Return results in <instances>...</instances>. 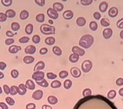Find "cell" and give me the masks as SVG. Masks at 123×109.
<instances>
[{
    "mask_svg": "<svg viewBox=\"0 0 123 109\" xmlns=\"http://www.w3.org/2000/svg\"><path fill=\"white\" fill-rule=\"evenodd\" d=\"M94 43V38L90 34L84 35L79 40V45L82 48L89 49Z\"/></svg>",
    "mask_w": 123,
    "mask_h": 109,
    "instance_id": "6da1fadb",
    "label": "cell"
},
{
    "mask_svg": "<svg viewBox=\"0 0 123 109\" xmlns=\"http://www.w3.org/2000/svg\"><path fill=\"white\" fill-rule=\"evenodd\" d=\"M40 31L42 34L45 35H49V34H55V27L51 25L48 24H43L40 28Z\"/></svg>",
    "mask_w": 123,
    "mask_h": 109,
    "instance_id": "7a4b0ae2",
    "label": "cell"
},
{
    "mask_svg": "<svg viewBox=\"0 0 123 109\" xmlns=\"http://www.w3.org/2000/svg\"><path fill=\"white\" fill-rule=\"evenodd\" d=\"M92 68V63L89 60H84L81 64V70L84 73H89Z\"/></svg>",
    "mask_w": 123,
    "mask_h": 109,
    "instance_id": "3957f363",
    "label": "cell"
},
{
    "mask_svg": "<svg viewBox=\"0 0 123 109\" xmlns=\"http://www.w3.org/2000/svg\"><path fill=\"white\" fill-rule=\"evenodd\" d=\"M44 77H45V73L43 71H36L32 76V78L36 82L42 81L43 79H44Z\"/></svg>",
    "mask_w": 123,
    "mask_h": 109,
    "instance_id": "277c9868",
    "label": "cell"
},
{
    "mask_svg": "<svg viewBox=\"0 0 123 109\" xmlns=\"http://www.w3.org/2000/svg\"><path fill=\"white\" fill-rule=\"evenodd\" d=\"M47 15L49 18H51V19H54V20H56L59 17V15H58V12H56L53 8H49L48 10H47Z\"/></svg>",
    "mask_w": 123,
    "mask_h": 109,
    "instance_id": "5b68a950",
    "label": "cell"
},
{
    "mask_svg": "<svg viewBox=\"0 0 123 109\" xmlns=\"http://www.w3.org/2000/svg\"><path fill=\"white\" fill-rule=\"evenodd\" d=\"M72 52L73 54H76L79 56H83L85 54V51L84 50H83L82 48H80L77 46H74L72 47Z\"/></svg>",
    "mask_w": 123,
    "mask_h": 109,
    "instance_id": "8992f818",
    "label": "cell"
},
{
    "mask_svg": "<svg viewBox=\"0 0 123 109\" xmlns=\"http://www.w3.org/2000/svg\"><path fill=\"white\" fill-rule=\"evenodd\" d=\"M113 34V31L110 28H106L103 30V36L105 39H109L111 37Z\"/></svg>",
    "mask_w": 123,
    "mask_h": 109,
    "instance_id": "52a82bcc",
    "label": "cell"
},
{
    "mask_svg": "<svg viewBox=\"0 0 123 109\" xmlns=\"http://www.w3.org/2000/svg\"><path fill=\"white\" fill-rule=\"evenodd\" d=\"M70 73L71 75L74 77V78H79L81 75V72L80 71L79 68H76V67H73L70 69Z\"/></svg>",
    "mask_w": 123,
    "mask_h": 109,
    "instance_id": "ba28073f",
    "label": "cell"
},
{
    "mask_svg": "<svg viewBox=\"0 0 123 109\" xmlns=\"http://www.w3.org/2000/svg\"><path fill=\"white\" fill-rule=\"evenodd\" d=\"M24 52L28 55H33L36 52V47L33 45H29L24 49Z\"/></svg>",
    "mask_w": 123,
    "mask_h": 109,
    "instance_id": "9c48e42d",
    "label": "cell"
},
{
    "mask_svg": "<svg viewBox=\"0 0 123 109\" xmlns=\"http://www.w3.org/2000/svg\"><path fill=\"white\" fill-rule=\"evenodd\" d=\"M43 96V90H40V89L36 90L32 94V98L36 100H39L42 99Z\"/></svg>",
    "mask_w": 123,
    "mask_h": 109,
    "instance_id": "30bf717a",
    "label": "cell"
},
{
    "mask_svg": "<svg viewBox=\"0 0 123 109\" xmlns=\"http://www.w3.org/2000/svg\"><path fill=\"white\" fill-rule=\"evenodd\" d=\"M62 16H63L64 19H65L67 21H70L73 18L74 15H73V12L71 10H66V11H65L63 12Z\"/></svg>",
    "mask_w": 123,
    "mask_h": 109,
    "instance_id": "8fae6325",
    "label": "cell"
},
{
    "mask_svg": "<svg viewBox=\"0 0 123 109\" xmlns=\"http://www.w3.org/2000/svg\"><path fill=\"white\" fill-rule=\"evenodd\" d=\"M45 68V63L43 61H39L37 63H36V65L35 66L34 68V71L35 72L36 71H42L43 69Z\"/></svg>",
    "mask_w": 123,
    "mask_h": 109,
    "instance_id": "7c38bea8",
    "label": "cell"
},
{
    "mask_svg": "<svg viewBox=\"0 0 123 109\" xmlns=\"http://www.w3.org/2000/svg\"><path fill=\"white\" fill-rule=\"evenodd\" d=\"M21 50V47L20 46L12 45V46H10V47H9L8 51L11 54H15V53H17L18 51H20Z\"/></svg>",
    "mask_w": 123,
    "mask_h": 109,
    "instance_id": "4fadbf2b",
    "label": "cell"
},
{
    "mask_svg": "<svg viewBox=\"0 0 123 109\" xmlns=\"http://www.w3.org/2000/svg\"><path fill=\"white\" fill-rule=\"evenodd\" d=\"M118 15V9L116 7H112L109 10V15L111 18H115Z\"/></svg>",
    "mask_w": 123,
    "mask_h": 109,
    "instance_id": "5bb4252c",
    "label": "cell"
},
{
    "mask_svg": "<svg viewBox=\"0 0 123 109\" xmlns=\"http://www.w3.org/2000/svg\"><path fill=\"white\" fill-rule=\"evenodd\" d=\"M53 9L56 11V12H61L64 9V5L62 4V3H59V2H55L54 3L53 5Z\"/></svg>",
    "mask_w": 123,
    "mask_h": 109,
    "instance_id": "9a60e30c",
    "label": "cell"
},
{
    "mask_svg": "<svg viewBox=\"0 0 123 109\" xmlns=\"http://www.w3.org/2000/svg\"><path fill=\"white\" fill-rule=\"evenodd\" d=\"M26 87L24 84H20L18 86V94L20 95H24L26 93Z\"/></svg>",
    "mask_w": 123,
    "mask_h": 109,
    "instance_id": "2e32d148",
    "label": "cell"
},
{
    "mask_svg": "<svg viewBox=\"0 0 123 109\" xmlns=\"http://www.w3.org/2000/svg\"><path fill=\"white\" fill-rule=\"evenodd\" d=\"M26 87L27 89H30V90H34L35 89V84L34 83V82L31 79H28L26 82Z\"/></svg>",
    "mask_w": 123,
    "mask_h": 109,
    "instance_id": "e0dca14e",
    "label": "cell"
},
{
    "mask_svg": "<svg viewBox=\"0 0 123 109\" xmlns=\"http://www.w3.org/2000/svg\"><path fill=\"white\" fill-rule=\"evenodd\" d=\"M108 7H109V4L106 2H102L99 5V10L101 12H105L106 10L108 9Z\"/></svg>",
    "mask_w": 123,
    "mask_h": 109,
    "instance_id": "ac0fdd59",
    "label": "cell"
},
{
    "mask_svg": "<svg viewBox=\"0 0 123 109\" xmlns=\"http://www.w3.org/2000/svg\"><path fill=\"white\" fill-rule=\"evenodd\" d=\"M33 28H33V25L32 24H30V23L27 24L26 28H25V32H26V34H28V35L32 34V32H33Z\"/></svg>",
    "mask_w": 123,
    "mask_h": 109,
    "instance_id": "d6986e66",
    "label": "cell"
},
{
    "mask_svg": "<svg viewBox=\"0 0 123 109\" xmlns=\"http://www.w3.org/2000/svg\"><path fill=\"white\" fill-rule=\"evenodd\" d=\"M34 61H35V57H32V56L27 55V56H25V57H24V63H25L26 64L32 63Z\"/></svg>",
    "mask_w": 123,
    "mask_h": 109,
    "instance_id": "ffe728a7",
    "label": "cell"
},
{
    "mask_svg": "<svg viewBox=\"0 0 123 109\" xmlns=\"http://www.w3.org/2000/svg\"><path fill=\"white\" fill-rule=\"evenodd\" d=\"M29 12L27 10H22L20 13V19L22 20V21H24V20H26L28 18H29Z\"/></svg>",
    "mask_w": 123,
    "mask_h": 109,
    "instance_id": "44dd1931",
    "label": "cell"
},
{
    "mask_svg": "<svg viewBox=\"0 0 123 109\" xmlns=\"http://www.w3.org/2000/svg\"><path fill=\"white\" fill-rule=\"evenodd\" d=\"M76 24L78 25L80 27H82V26H84L85 24H86V20L83 17H79L77 18L76 20Z\"/></svg>",
    "mask_w": 123,
    "mask_h": 109,
    "instance_id": "7402d4cb",
    "label": "cell"
},
{
    "mask_svg": "<svg viewBox=\"0 0 123 109\" xmlns=\"http://www.w3.org/2000/svg\"><path fill=\"white\" fill-rule=\"evenodd\" d=\"M79 60V55H76V54H71L69 57V60L71 62V63H76L78 62V60Z\"/></svg>",
    "mask_w": 123,
    "mask_h": 109,
    "instance_id": "603a6c76",
    "label": "cell"
},
{
    "mask_svg": "<svg viewBox=\"0 0 123 109\" xmlns=\"http://www.w3.org/2000/svg\"><path fill=\"white\" fill-rule=\"evenodd\" d=\"M48 102L51 104V105H55L58 103V99L55 97V96H53V95H50L49 96L48 98Z\"/></svg>",
    "mask_w": 123,
    "mask_h": 109,
    "instance_id": "cb8c5ba5",
    "label": "cell"
},
{
    "mask_svg": "<svg viewBox=\"0 0 123 109\" xmlns=\"http://www.w3.org/2000/svg\"><path fill=\"white\" fill-rule=\"evenodd\" d=\"M17 93H18V87L15 86V85L12 86L10 87V95L14 96L16 95Z\"/></svg>",
    "mask_w": 123,
    "mask_h": 109,
    "instance_id": "d4e9b609",
    "label": "cell"
},
{
    "mask_svg": "<svg viewBox=\"0 0 123 109\" xmlns=\"http://www.w3.org/2000/svg\"><path fill=\"white\" fill-rule=\"evenodd\" d=\"M116 95H117V92H116L115 90H114V89L110 90L109 92H108V94H107V97H108V98L110 99V100L114 99V98L116 97Z\"/></svg>",
    "mask_w": 123,
    "mask_h": 109,
    "instance_id": "484cf974",
    "label": "cell"
},
{
    "mask_svg": "<svg viewBox=\"0 0 123 109\" xmlns=\"http://www.w3.org/2000/svg\"><path fill=\"white\" fill-rule=\"evenodd\" d=\"M5 15H7V18H12L15 16V12L13 10H7L5 12Z\"/></svg>",
    "mask_w": 123,
    "mask_h": 109,
    "instance_id": "4316f807",
    "label": "cell"
},
{
    "mask_svg": "<svg viewBox=\"0 0 123 109\" xmlns=\"http://www.w3.org/2000/svg\"><path fill=\"white\" fill-rule=\"evenodd\" d=\"M52 51H53L54 54H55L57 56L62 55V50L59 47H57V46L54 47L53 49H52Z\"/></svg>",
    "mask_w": 123,
    "mask_h": 109,
    "instance_id": "83f0119b",
    "label": "cell"
},
{
    "mask_svg": "<svg viewBox=\"0 0 123 109\" xmlns=\"http://www.w3.org/2000/svg\"><path fill=\"white\" fill-rule=\"evenodd\" d=\"M45 43L47 45H52L55 43V38L54 37H48L45 39Z\"/></svg>",
    "mask_w": 123,
    "mask_h": 109,
    "instance_id": "f1b7e54d",
    "label": "cell"
},
{
    "mask_svg": "<svg viewBox=\"0 0 123 109\" xmlns=\"http://www.w3.org/2000/svg\"><path fill=\"white\" fill-rule=\"evenodd\" d=\"M100 24L103 27H108V26H109V25H110V22L107 18H102L100 20Z\"/></svg>",
    "mask_w": 123,
    "mask_h": 109,
    "instance_id": "f546056e",
    "label": "cell"
},
{
    "mask_svg": "<svg viewBox=\"0 0 123 109\" xmlns=\"http://www.w3.org/2000/svg\"><path fill=\"white\" fill-rule=\"evenodd\" d=\"M51 87H52V88H54V89H56V88L60 87L62 86V84H61V82H60L59 81H58V80H54V82H51Z\"/></svg>",
    "mask_w": 123,
    "mask_h": 109,
    "instance_id": "4dcf8cb0",
    "label": "cell"
},
{
    "mask_svg": "<svg viewBox=\"0 0 123 109\" xmlns=\"http://www.w3.org/2000/svg\"><path fill=\"white\" fill-rule=\"evenodd\" d=\"M36 21L39 23H43L45 21V15L43 13H40L36 16Z\"/></svg>",
    "mask_w": 123,
    "mask_h": 109,
    "instance_id": "1f68e13d",
    "label": "cell"
},
{
    "mask_svg": "<svg viewBox=\"0 0 123 109\" xmlns=\"http://www.w3.org/2000/svg\"><path fill=\"white\" fill-rule=\"evenodd\" d=\"M89 28L93 31H95L98 29V23L95 21H92L89 23Z\"/></svg>",
    "mask_w": 123,
    "mask_h": 109,
    "instance_id": "d6a6232c",
    "label": "cell"
},
{
    "mask_svg": "<svg viewBox=\"0 0 123 109\" xmlns=\"http://www.w3.org/2000/svg\"><path fill=\"white\" fill-rule=\"evenodd\" d=\"M11 28L12 31H18L20 29L19 23H18L17 22H13L11 24Z\"/></svg>",
    "mask_w": 123,
    "mask_h": 109,
    "instance_id": "836d02e7",
    "label": "cell"
},
{
    "mask_svg": "<svg viewBox=\"0 0 123 109\" xmlns=\"http://www.w3.org/2000/svg\"><path fill=\"white\" fill-rule=\"evenodd\" d=\"M37 84H38L39 86L40 87H49V83L47 82L45 79H43L42 81H40V82H36Z\"/></svg>",
    "mask_w": 123,
    "mask_h": 109,
    "instance_id": "e575fe53",
    "label": "cell"
},
{
    "mask_svg": "<svg viewBox=\"0 0 123 109\" xmlns=\"http://www.w3.org/2000/svg\"><path fill=\"white\" fill-rule=\"evenodd\" d=\"M82 94H83V96H84V97L91 96L92 95V90L89 88H86L85 89L83 90Z\"/></svg>",
    "mask_w": 123,
    "mask_h": 109,
    "instance_id": "d590c367",
    "label": "cell"
},
{
    "mask_svg": "<svg viewBox=\"0 0 123 109\" xmlns=\"http://www.w3.org/2000/svg\"><path fill=\"white\" fill-rule=\"evenodd\" d=\"M72 84H73V83H72L71 80L67 79V80H65V82H64V87H65L66 89H69L72 87Z\"/></svg>",
    "mask_w": 123,
    "mask_h": 109,
    "instance_id": "8d00e7d4",
    "label": "cell"
},
{
    "mask_svg": "<svg viewBox=\"0 0 123 109\" xmlns=\"http://www.w3.org/2000/svg\"><path fill=\"white\" fill-rule=\"evenodd\" d=\"M59 76L61 79H65L66 77L68 76V73L67 71H62L59 73Z\"/></svg>",
    "mask_w": 123,
    "mask_h": 109,
    "instance_id": "74e56055",
    "label": "cell"
},
{
    "mask_svg": "<svg viewBox=\"0 0 123 109\" xmlns=\"http://www.w3.org/2000/svg\"><path fill=\"white\" fill-rule=\"evenodd\" d=\"M10 74H11V76L13 78V79H16V78H18L19 76V72L16 69H13V70H12Z\"/></svg>",
    "mask_w": 123,
    "mask_h": 109,
    "instance_id": "f35d334b",
    "label": "cell"
},
{
    "mask_svg": "<svg viewBox=\"0 0 123 109\" xmlns=\"http://www.w3.org/2000/svg\"><path fill=\"white\" fill-rule=\"evenodd\" d=\"M1 2L5 7H10L12 5V0H2Z\"/></svg>",
    "mask_w": 123,
    "mask_h": 109,
    "instance_id": "ab89813d",
    "label": "cell"
},
{
    "mask_svg": "<svg viewBox=\"0 0 123 109\" xmlns=\"http://www.w3.org/2000/svg\"><path fill=\"white\" fill-rule=\"evenodd\" d=\"M32 42L35 44H39L40 42V36L37 35V34L34 35L33 37H32Z\"/></svg>",
    "mask_w": 123,
    "mask_h": 109,
    "instance_id": "60d3db41",
    "label": "cell"
},
{
    "mask_svg": "<svg viewBox=\"0 0 123 109\" xmlns=\"http://www.w3.org/2000/svg\"><path fill=\"white\" fill-rule=\"evenodd\" d=\"M47 78L49 79H56V74L54 73H51V72H49V73H47Z\"/></svg>",
    "mask_w": 123,
    "mask_h": 109,
    "instance_id": "b9f144b4",
    "label": "cell"
},
{
    "mask_svg": "<svg viewBox=\"0 0 123 109\" xmlns=\"http://www.w3.org/2000/svg\"><path fill=\"white\" fill-rule=\"evenodd\" d=\"M5 100H6L7 103L8 105H13L15 104V100L12 98H10V97H7Z\"/></svg>",
    "mask_w": 123,
    "mask_h": 109,
    "instance_id": "7bdbcfd3",
    "label": "cell"
},
{
    "mask_svg": "<svg viewBox=\"0 0 123 109\" xmlns=\"http://www.w3.org/2000/svg\"><path fill=\"white\" fill-rule=\"evenodd\" d=\"M18 41L21 44H26V43H27L29 41V38L27 37V36H23V37L20 38Z\"/></svg>",
    "mask_w": 123,
    "mask_h": 109,
    "instance_id": "ee69618b",
    "label": "cell"
},
{
    "mask_svg": "<svg viewBox=\"0 0 123 109\" xmlns=\"http://www.w3.org/2000/svg\"><path fill=\"white\" fill-rule=\"evenodd\" d=\"M92 2H93V1H92V0H81V5H85V6L89 5H91Z\"/></svg>",
    "mask_w": 123,
    "mask_h": 109,
    "instance_id": "f6af8a7d",
    "label": "cell"
},
{
    "mask_svg": "<svg viewBox=\"0 0 123 109\" xmlns=\"http://www.w3.org/2000/svg\"><path fill=\"white\" fill-rule=\"evenodd\" d=\"M7 15H5V13H3V12H1L0 13V21L1 22H5L7 21Z\"/></svg>",
    "mask_w": 123,
    "mask_h": 109,
    "instance_id": "bcb514c9",
    "label": "cell"
},
{
    "mask_svg": "<svg viewBox=\"0 0 123 109\" xmlns=\"http://www.w3.org/2000/svg\"><path fill=\"white\" fill-rule=\"evenodd\" d=\"M35 2L40 7H43L45 4V0H35Z\"/></svg>",
    "mask_w": 123,
    "mask_h": 109,
    "instance_id": "7dc6e473",
    "label": "cell"
},
{
    "mask_svg": "<svg viewBox=\"0 0 123 109\" xmlns=\"http://www.w3.org/2000/svg\"><path fill=\"white\" fill-rule=\"evenodd\" d=\"M26 109H35L36 108V105L35 103H28L26 105Z\"/></svg>",
    "mask_w": 123,
    "mask_h": 109,
    "instance_id": "c3c4849f",
    "label": "cell"
},
{
    "mask_svg": "<svg viewBox=\"0 0 123 109\" xmlns=\"http://www.w3.org/2000/svg\"><path fill=\"white\" fill-rule=\"evenodd\" d=\"M117 26L119 28H121V29H123V18H121L119 19L117 23Z\"/></svg>",
    "mask_w": 123,
    "mask_h": 109,
    "instance_id": "681fc988",
    "label": "cell"
},
{
    "mask_svg": "<svg viewBox=\"0 0 123 109\" xmlns=\"http://www.w3.org/2000/svg\"><path fill=\"white\" fill-rule=\"evenodd\" d=\"M3 89H4L5 92L6 93L7 95H8V94H10V87H9L7 85L5 84V85L3 86Z\"/></svg>",
    "mask_w": 123,
    "mask_h": 109,
    "instance_id": "f907efd6",
    "label": "cell"
},
{
    "mask_svg": "<svg viewBox=\"0 0 123 109\" xmlns=\"http://www.w3.org/2000/svg\"><path fill=\"white\" fill-rule=\"evenodd\" d=\"M14 43V39L12 38H8L5 40V44L6 45H11Z\"/></svg>",
    "mask_w": 123,
    "mask_h": 109,
    "instance_id": "816d5d0a",
    "label": "cell"
},
{
    "mask_svg": "<svg viewBox=\"0 0 123 109\" xmlns=\"http://www.w3.org/2000/svg\"><path fill=\"white\" fill-rule=\"evenodd\" d=\"M93 17H94L95 19H96V20H100V18H101V15H100V12H94V14H93Z\"/></svg>",
    "mask_w": 123,
    "mask_h": 109,
    "instance_id": "f5cc1de1",
    "label": "cell"
},
{
    "mask_svg": "<svg viewBox=\"0 0 123 109\" xmlns=\"http://www.w3.org/2000/svg\"><path fill=\"white\" fill-rule=\"evenodd\" d=\"M116 84L117 86H122L123 85V79L122 78H119L116 80Z\"/></svg>",
    "mask_w": 123,
    "mask_h": 109,
    "instance_id": "db71d44e",
    "label": "cell"
},
{
    "mask_svg": "<svg viewBox=\"0 0 123 109\" xmlns=\"http://www.w3.org/2000/svg\"><path fill=\"white\" fill-rule=\"evenodd\" d=\"M48 52V49L45 48V47H43L40 50V54L42 55H45L46 53Z\"/></svg>",
    "mask_w": 123,
    "mask_h": 109,
    "instance_id": "11a10c76",
    "label": "cell"
},
{
    "mask_svg": "<svg viewBox=\"0 0 123 109\" xmlns=\"http://www.w3.org/2000/svg\"><path fill=\"white\" fill-rule=\"evenodd\" d=\"M7 67V64L5 63V62H1L0 63V69H1V71H4Z\"/></svg>",
    "mask_w": 123,
    "mask_h": 109,
    "instance_id": "9f6ffc18",
    "label": "cell"
},
{
    "mask_svg": "<svg viewBox=\"0 0 123 109\" xmlns=\"http://www.w3.org/2000/svg\"><path fill=\"white\" fill-rule=\"evenodd\" d=\"M0 106H1L2 109H8V106L7 105V104L3 103V102H2L1 103H0Z\"/></svg>",
    "mask_w": 123,
    "mask_h": 109,
    "instance_id": "6f0895ef",
    "label": "cell"
},
{
    "mask_svg": "<svg viewBox=\"0 0 123 109\" xmlns=\"http://www.w3.org/2000/svg\"><path fill=\"white\" fill-rule=\"evenodd\" d=\"M6 35H7V36H8V37H12L15 34L12 33V32H11L10 31H7L6 32Z\"/></svg>",
    "mask_w": 123,
    "mask_h": 109,
    "instance_id": "680465c9",
    "label": "cell"
},
{
    "mask_svg": "<svg viewBox=\"0 0 123 109\" xmlns=\"http://www.w3.org/2000/svg\"><path fill=\"white\" fill-rule=\"evenodd\" d=\"M42 109H52V108L48 105H43L42 106Z\"/></svg>",
    "mask_w": 123,
    "mask_h": 109,
    "instance_id": "91938a15",
    "label": "cell"
},
{
    "mask_svg": "<svg viewBox=\"0 0 123 109\" xmlns=\"http://www.w3.org/2000/svg\"><path fill=\"white\" fill-rule=\"evenodd\" d=\"M119 94L121 97H123V88H121L119 90Z\"/></svg>",
    "mask_w": 123,
    "mask_h": 109,
    "instance_id": "94428289",
    "label": "cell"
},
{
    "mask_svg": "<svg viewBox=\"0 0 123 109\" xmlns=\"http://www.w3.org/2000/svg\"><path fill=\"white\" fill-rule=\"evenodd\" d=\"M119 36H120V38H121L122 39H123V30H122V31H120Z\"/></svg>",
    "mask_w": 123,
    "mask_h": 109,
    "instance_id": "6125c7cd",
    "label": "cell"
},
{
    "mask_svg": "<svg viewBox=\"0 0 123 109\" xmlns=\"http://www.w3.org/2000/svg\"><path fill=\"white\" fill-rule=\"evenodd\" d=\"M4 73H2V72H1V73H0V79H3V78H4Z\"/></svg>",
    "mask_w": 123,
    "mask_h": 109,
    "instance_id": "be15d7a7",
    "label": "cell"
},
{
    "mask_svg": "<svg viewBox=\"0 0 123 109\" xmlns=\"http://www.w3.org/2000/svg\"><path fill=\"white\" fill-rule=\"evenodd\" d=\"M49 23L50 24H53V23H54V22H53L51 20H49Z\"/></svg>",
    "mask_w": 123,
    "mask_h": 109,
    "instance_id": "e7e4bbea",
    "label": "cell"
},
{
    "mask_svg": "<svg viewBox=\"0 0 123 109\" xmlns=\"http://www.w3.org/2000/svg\"><path fill=\"white\" fill-rule=\"evenodd\" d=\"M2 89L0 87V94H2Z\"/></svg>",
    "mask_w": 123,
    "mask_h": 109,
    "instance_id": "03108f58",
    "label": "cell"
}]
</instances>
